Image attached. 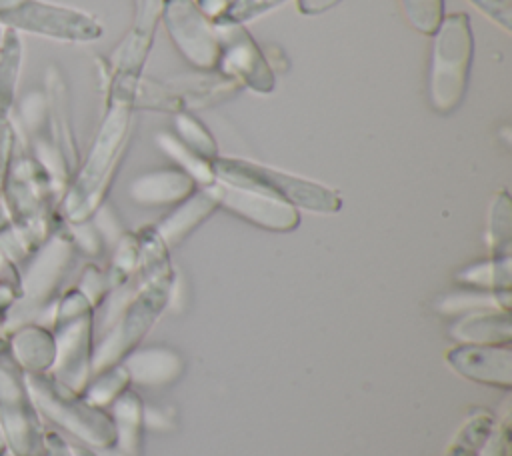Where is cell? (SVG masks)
<instances>
[{
    "instance_id": "4316f807",
    "label": "cell",
    "mask_w": 512,
    "mask_h": 456,
    "mask_svg": "<svg viewBox=\"0 0 512 456\" xmlns=\"http://www.w3.org/2000/svg\"><path fill=\"white\" fill-rule=\"evenodd\" d=\"M340 0H298V10L302 14H308V16H316V14H322L326 10H330L332 6H336Z\"/></svg>"
},
{
    "instance_id": "7a4b0ae2",
    "label": "cell",
    "mask_w": 512,
    "mask_h": 456,
    "mask_svg": "<svg viewBox=\"0 0 512 456\" xmlns=\"http://www.w3.org/2000/svg\"><path fill=\"white\" fill-rule=\"evenodd\" d=\"M432 36L428 96L436 112L450 114L466 96L472 68L474 34L470 18L462 12L448 14L442 18Z\"/></svg>"
},
{
    "instance_id": "7c38bea8",
    "label": "cell",
    "mask_w": 512,
    "mask_h": 456,
    "mask_svg": "<svg viewBox=\"0 0 512 456\" xmlns=\"http://www.w3.org/2000/svg\"><path fill=\"white\" fill-rule=\"evenodd\" d=\"M218 208L214 196L206 186L200 190H194L186 200L178 202V208L168 214L154 232L164 242V246H174L182 242L204 218H208Z\"/></svg>"
},
{
    "instance_id": "52a82bcc",
    "label": "cell",
    "mask_w": 512,
    "mask_h": 456,
    "mask_svg": "<svg viewBox=\"0 0 512 456\" xmlns=\"http://www.w3.org/2000/svg\"><path fill=\"white\" fill-rule=\"evenodd\" d=\"M168 36L180 54L200 70H216L220 42L214 22L200 12L194 0H162L160 14Z\"/></svg>"
},
{
    "instance_id": "44dd1931",
    "label": "cell",
    "mask_w": 512,
    "mask_h": 456,
    "mask_svg": "<svg viewBox=\"0 0 512 456\" xmlns=\"http://www.w3.org/2000/svg\"><path fill=\"white\" fill-rule=\"evenodd\" d=\"M510 232H512L510 198H508V192L502 190V192L494 198L492 210H490V232H488V240H490V248H492L494 256H508Z\"/></svg>"
},
{
    "instance_id": "d4e9b609",
    "label": "cell",
    "mask_w": 512,
    "mask_h": 456,
    "mask_svg": "<svg viewBox=\"0 0 512 456\" xmlns=\"http://www.w3.org/2000/svg\"><path fill=\"white\" fill-rule=\"evenodd\" d=\"M478 456H510V432L508 420H504L492 434L488 436L486 444L478 452Z\"/></svg>"
},
{
    "instance_id": "83f0119b",
    "label": "cell",
    "mask_w": 512,
    "mask_h": 456,
    "mask_svg": "<svg viewBox=\"0 0 512 456\" xmlns=\"http://www.w3.org/2000/svg\"><path fill=\"white\" fill-rule=\"evenodd\" d=\"M264 52V58H266V62L270 64V68H272V72H284L286 68H288V58L284 56V52L278 48V46H268L266 50H262Z\"/></svg>"
},
{
    "instance_id": "3957f363",
    "label": "cell",
    "mask_w": 512,
    "mask_h": 456,
    "mask_svg": "<svg viewBox=\"0 0 512 456\" xmlns=\"http://www.w3.org/2000/svg\"><path fill=\"white\" fill-rule=\"evenodd\" d=\"M130 126L132 110L124 104L108 102L106 116L68 196V212L72 218H84L100 202L130 136Z\"/></svg>"
},
{
    "instance_id": "277c9868",
    "label": "cell",
    "mask_w": 512,
    "mask_h": 456,
    "mask_svg": "<svg viewBox=\"0 0 512 456\" xmlns=\"http://www.w3.org/2000/svg\"><path fill=\"white\" fill-rule=\"evenodd\" d=\"M212 170L216 180L264 192L294 208L332 214L338 212L342 206L338 192L328 186L248 160L218 156L212 160Z\"/></svg>"
},
{
    "instance_id": "8992f818",
    "label": "cell",
    "mask_w": 512,
    "mask_h": 456,
    "mask_svg": "<svg viewBox=\"0 0 512 456\" xmlns=\"http://www.w3.org/2000/svg\"><path fill=\"white\" fill-rule=\"evenodd\" d=\"M214 28L220 42L216 70L240 86H246L258 94H270L276 82L274 72L246 26L228 20H216Z\"/></svg>"
},
{
    "instance_id": "8fae6325",
    "label": "cell",
    "mask_w": 512,
    "mask_h": 456,
    "mask_svg": "<svg viewBox=\"0 0 512 456\" xmlns=\"http://www.w3.org/2000/svg\"><path fill=\"white\" fill-rule=\"evenodd\" d=\"M196 190V182L180 168H162L140 174L130 184V198L144 206L178 204Z\"/></svg>"
},
{
    "instance_id": "603a6c76",
    "label": "cell",
    "mask_w": 512,
    "mask_h": 456,
    "mask_svg": "<svg viewBox=\"0 0 512 456\" xmlns=\"http://www.w3.org/2000/svg\"><path fill=\"white\" fill-rule=\"evenodd\" d=\"M284 2L286 0H230L224 16L218 18V20L246 24V22H250V20L270 12V10H274L276 6L284 4Z\"/></svg>"
},
{
    "instance_id": "ac0fdd59",
    "label": "cell",
    "mask_w": 512,
    "mask_h": 456,
    "mask_svg": "<svg viewBox=\"0 0 512 456\" xmlns=\"http://www.w3.org/2000/svg\"><path fill=\"white\" fill-rule=\"evenodd\" d=\"M494 418L488 412H474L458 430L444 456H478L488 436L492 434Z\"/></svg>"
},
{
    "instance_id": "9c48e42d",
    "label": "cell",
    "mask_w": 512,
    "mask_h": 456,
    "mask_svg": "<svg viewBox=\"0 0 512 456\" xmlns=\"http://www.w3.org/2000/svg\"><path fill=\"white\" fill-rule=\"evenodd\" d=\"M448 364L474 382L510 388V346L508 344H460L446 354Z\"/></svg>"
},
{
    "instance_id": "ffe728a7",
    "label": "cell",
    "mask_w": 512,
    "mask_h": 456,
    "mask_svg": "<svg viewBox=\"0 0 512 456\" xmlns=\"http://www.w3.org/2000/svg\"><path fill=\"white\" fill-rule=\"evenodd\" d=\"M460 282L478 286V288H492V290H508L510 286V256H494L488 262L474 264L462 270L456 276Z\"/></svg>"
},
{
    "instance_id": "9a60e30c",
    "label": "cell",
    "mask_w": 512,
    "mask_h": 456,
    "mask_svg": "<svg viewBox=\"0 0 512 456\" xmlns=\"http://www.w3.org/2000/svg\"><path fill=\"white\" fill-rule=\"evenodd\" d=\"M22 66V42L18 32L6 30L0 40V122L10 120L18 74Z\"/></svg>"
},
{
    "instance_id": "cb8c5ba5",
    "label": "cell",
    "mask_w": 512,
    "mask_h": 456,
    "mask_svg": "<svg viewBox=\"0 0 512 456\" xmlns=\"http://www.w3.org/2000/svg\"><path fill=\"white\" fill-rule=\"evenodd\" d=\"M490 20L502 26L506 32L512 28V0H470Z\"/></svg>"
},
{
    "instance_id": "4fadbf2b",
    "label": "cell",
    "mask_w": 512,
    "mask_h": 456,
    "mask_svg": "<svg viewBox=\"0 0 512 456\" xmlns=\"http://www.w3.org/2000/svg\"><path fill=\"white\" fill-rule=\"evenodd\" d=\"M180 368L182 360L170 348H144L128 358L124 370L140 384L158 386L178 378Z\"/></svg>"
},
{
    "instance_id": "30bf717a",
    "label": "cell",
    "mask_w": 512,
    "mask_h": 456,
    "mask_svg": "<svg viewBox=\"0 0 512 456\" xmlns=\"http://www.w3.org/2000/svg\"><path fill=\"white\" fill-rule=\"evenodd\" d=\"M160 14H162V0H136L134 22L112 58L114 64L110 70V78L140 74L148 58V52L152 48Z\"/></svg>"
},
{
    "instance_id": "d6986e66",
    "label": "cell",
    "mask_w": 512,
    "mask_h": 456,
    "mask_svg": "<svg viewBox=\"0 0 512 456\" xmlns=\"http://www.w3.org/2000/svg\"><path fill=\"white\" fill-rule=\"evenodd\" d=\"M174 130H176V138L200 158L208 162L218 158L214 136L206 130V126L194 114L190 112L174 114Z\"/></svg>"
},
{
    "instance_id": "5bb4252c",
    "label": "cell",
    "mask_w": 512,
    "mask_h": 456,
    "mask_svg": "<svg viewBox=\"0 0 512 456\" xmlns=\"http://www.w3.org/2000/svg\"><path fill=\"white\" fill-rule=\"evenodd\" d=\"M452 336L460 344H510L508 310H482L462 320Z\"/></svg>"
},
{
    "instance_id": "5b68a950",
    "label": "cell",
    "mask_w": 512,
    "mask_h": 456,
    "mask_svg": "<svg viewBox=\"0 0 512 456\" xmlns=\"http://www.w3.org/2000/svg\"><path fill=\"white\" fill-rule=\"evenodd\" d=\"M0 26L62 42H94L104 32L86 12L44 0H0Z\"/></svg>"
},
{
    "instance_id": "f1b7e54d",
    "label": "cell",
    "mask_w": 512,
    "mask_h": 456,
    "mask_svg": "<svg viewBox=\"0 0 512 456\" xmlns=\"http://www.w3.org/2000/svg\"><path fill=\"white\" fill-rule=\"evenodd\" d=\"M2 34H4V28L0 26V40H2Z\"/></svg>"
},
{
    "instance_id": "2e32d148",
    "label": "cell",
    "mask_w": 512,
    "mask_h": 456,
    "mask_svg": "<svg viewBox=\"0 0 512 456\" xmlns=\"http://www.w3.org/2000/svg\"><path fill=\"white\" fill-rule=\"evenodd\" d=\"M120 434V442L130 456L140 454L142 444V428H144V408L140 396L126 390L116 402V426Z\"/></svg>"
},
{
    "instance_id": "7402d4cb",
    "label": "cell",
    "mask_w": 512,
    "mask_h": 456,
    "mask_svg": "<svg viewBox=\"0 0 512 456\" xmlns=\"http://www.w3.org/2000/svg\"><path fill=\"white\" fill-rule=\"evenodd\" d=\"M410 26L432 36L444 18V0H400Z\"/></svg>"
},
{
    "instance_id": "484cf974",
    "label": "cell",
    "mask_w": 512,
    "mask_h": 456,
    "mask_svg": "<svg viewBox=\"0 0 512 456\" xmlns=\"http://www.w3.org/2000/svg\"><path fill=\"white\" fill-rule=\"evenodd\" d=\"M194 2L200 8V12L204 16H208L212 22L222 18L226 8H228V4H230V0H194Z\"/></svg>"
},
{
    "instance_id": "6da1fadb",
    "label": "cell",
    "mask_w": 512,
    "mask_h": 456,
    "mask_svg": "<svg viewBox=\"0 0 512 456\" xmlns=\"http://www.w3.org/2000/svg\"><path fill=\"white\" fill-rule=\"evenodd\" d=\"M242 86L218 70H200L196 74L154 80L146 76L110 78L108 102H118L154 112H188L204 108L234 96Z\"/></svg>"
},
{
    "instance_id": "e0dca14e",
    "label": "cell",
    "mask_w": 512,
    "mask_h": 456,
    "mask_svg": "<svg viewBox=\"0 0 512 456\" xmlns=\"http://www.w3.org/2000/svg\"><path fill=\"white\" fill-rule=\"evenodd\" d=\"M158 146L178 164L176 168L184 170L196 184L200 186H208L216 180L214 170H212V162L200 158L198 154H194L190 148H186L174 134L162 132L156 136Z\"/></svg>"
},
{
    "instance_id": "ba28073f",
    "label": "cell",
    "mask_w": 512,
    "mask_h": 456,
    "mask_svg": "<svg viewBox=\"0 0 512 456\" xmlns=\"http://www.w3.org/2000/svg\"><path fill=\"white\" fill-rule=\"evenodd\" d=\"M206 188L210 190L218 206L230 210L232 214L260 228L274 232H290L300 222V214L294 206L264 192L234 186L222 180H214Z\"/></svg>"
}]
</instances>
